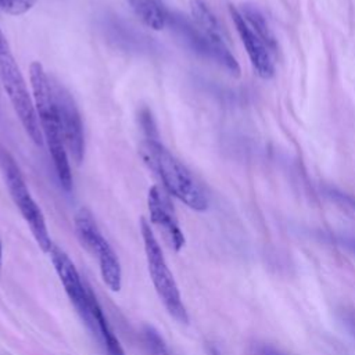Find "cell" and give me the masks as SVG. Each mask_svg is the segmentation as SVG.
Wrapping results in <instances>:
<instances>
[{"label": "cell", "mask_w": 355, "mask_h": 355, "mask_svg": "<svg viewBox=\"0 0 355 355\" xmlns=\"http://www.w3.org/2000/svg\"><path fill=\"white\" fill-rule=\"evenodd\" d=\"M147 207L151 223L161 230L162 236L175 251H180L186 243L184 234L179 227L168 196L158 186L150 187L147 193Z\"/></svg>", "instance_id": "30bf717a"}, {"label": "cell", "mask_w": 355, "mask_h": 355, "mask_svg": "<svg viewBox=\"0 0 355 355\" xmlns=\"http://www.w3.org/2000/svg\"><path fill=\"white\" fill-rule=\"evenodd\" d=\"M36 0H0V8L11 15H21L29 11Z\"/></svg>", "instance_id": "ac0fdd59"}, {"label": "cell", "mask_w": 355, "mask_h": 355, "mask_svg": "<svg viewBox=\"0 0 355 355\" xmlns=\"http://www.w3.org/2000/svg\"><path fill=\"white\" fill-rule=\"evenodd\" d=\"M49 254L71 302L73 304L85 323L94 329L96 324L90 312V288L83 286L73 262L69 259L64 250L53 245Z\"/></svg>", "instance_id": "ba28073f"}, {"label": "cell", "mask_w": 355, "mask_h": 355, "mask_svg": "<svg viewBox=\"0 0 355 355\" xmlns=\"http://www.w3.org/2000/svg\"><path fill=\"white\" fill-rule=\"evenodd\" d=\"M1 263H3V251H1V243H0V272H1Z\"/></svg>", "instance_id": "603a6c76"}, {"label": "cell", "mask_w": 355, "mask_h": 355, "mask_svg": "<svg viewBox=\"0 0 355 355\" xmlns=\"http://www.w3.org/2000/svg\"><path fill=\"white\" fill-rule=\"evenodd\" d=\"M29 78L32 87V98L42 129L43 140L49 147V153L51 155L57 178L61 186L68 191L72 189V173L68 153L60 129L58 115L53 97L51 80L39 61H33L31 64Z\"/></svg>", "instance_id": "6da1fadb"}, {"label": "cell", "mask_w": 355, "mask_h": 355, "mask_svg": "<svg viewBox=\"0 0 355 355\" xmlns=\"http://www.w3.org/2000/svg\"><path fill=\"white\" fill-rule=\"evenodd\" d=\"M139 121H140V126L144 132L146 139H159L157 128H155V122L151 116V112L147 108H143L139 112Z\"/></svg>", "instance_id": "d6986e66"}, {"label": "cell", "mask_w": 355, "mask_h": 355, "mask_svg": "<svg viewBox=\"0 0 355 355\" xmlns=\"http://www.w3.org/2000/svg\"><path fill=\"white\" fill-rule=\"evenodd\" d=\"M0 172L14 204L19 209L26 223L29 225V229L37 245L42 248V251L50 252L54 244L50 239L44 216L39 205L32 198L18 164L15 162L12 155L1 146H0Z\"/></svg>", "instance_id": "5b68a950"}, {"label": "cell", "mask_w": 355, "mask_h": 355, "mask_svg": "<svg viewBox=\"0 0 355 355\" xmlns=\"http://www.w3.org/2000/svg\"><path fill=\"white\" fill-rule=\"evenodd\" d=\"M50 80L67 153L73 162L79 165L85 155V135L80 112L71 93L60 82L53 79Z\"/></svg>", "instance_id": "52a82bcc"}, {"label": "cell", "mask_w": 355, "mask_h": 355, "mask_svg": "<svg viewBox=\"0 0 355 355\" xmlns=\"http://www.w3.org/2000/svg\"><path fill=\"white\" fill-rule=\"evenodd\" d=\"M140 230L144 243V252L148 265V272L155 287V291L166 308L168 313L173 316L180 323L189 322V315L186 306L182 301L179 287L172 272L168 268L161 245L150 226V223L141 218L140 219Z\"/></svg>", "instance_id": "277c9868"}, {"label": "cell", "mask_w": 355, "mask_h": 355, "mask_svg": "<svg viewBox=\"0 0 355 355\" xmlns=\"http://www.w3.org/2000/svg\"><path fill=\"white\" fill-rule=\"evenodd\" d=\"M245 355H288V354H286L284 351H282L273 344L255 341L247 348Z\"/></svg>", "instance_id": "ffe728a7"}, {"label": "cell", "mask_w": 355, "mask_h": 355, "mask_svg": "<svg viewBox=\"0 0 355 355\" xmlns=\"http://www.w3.org/2000/svg\"><path fill=\"white\" fill-rule=\"evenodd\" d=\"M229 12L257 75L262 79H270L275 75L273 54L261 40V37L251 29L237 7L230 6Z\"/></svg>", "instance_id": "9c48e42d"}, {"label": "cell", "mask_w": 355, "mask_h": 355, "mask_svg": "<svg viewBox=\"0 0 355 355\" xmlns=\"http://www.w3.org/2000/svg\"><path fill=\"white\" fill-rule=\"evenodd\" d=\"M190 6V14L191 19L196 24V26L204 33V36L222 53H232L227 47V43L225 40L223 31L212 12V10L208 7L205 0H189Z\"/></svg>", "instance_id": "8fae6325"}, {"label": "cell", "mask_w": 355, "mask_h": 355, "mask_svg": "<svg viewBox=\"0 0 355 355\" xmlns=\"http://www.w3.org/2000/svg\"><path fill=\"white\" fill-rule=\"evenodd\" d=\"M241 15L247 21V24L251 26V29L261 37V40L266 44V47L270 50V53L275 55L277 50V40L273 35L272 29L268 25V21L265 19L263 14L251 4H243L240 8Z\"/></svg>", "instance_id": "9a60e30c"}, {"label": "cell", "mask_w": 355, "mask_h": 355, "mask_svg": "<svg viewBox=\"0 0 355 355\" xmlns=\"http://www.w3.org/2000/svg\"><path fill=\"white\" fill-rule=\"evenodd\" d=\"M139 154L171 196L194 211H205L208 208V198L201 186L159 139H144L140 143Z\"/></svg>", "instance_id": "7a4b0ae2"}, {"label": "cell", "mask_w": 355, "mask_h": 355, "mask_svg": "<svg viewBox=\"0 0 355 355\" xmlns=\"http://www.w3.org/2000/svg\"><path fill=\"white\" fill-rule=\"evenodd\" d=\"M143 340L150 355H171L168 345L162 336L151 326H144Z\"/></svg>", "instance_id": "e0dca14e"}, {"label": "cell", "mask_w": 355, "mask_h": 355, "mask_svg": "<svg viewBox=\"0 0 355 355\" xmlns=\"http://www.w3.org/2000/svg\"><path fill=\"white\" fill-rule=\"evenodd\" d=\"M354 254H355V239H351V240H348L347 241V244H345Z\"/></svg>", "instance_id": "7402d4cb"}, {"label": "cell", "mask_w": 355, "mask_h": 355, "mask_svg": "<svg viewBox=\"0 0 355 355\" xmlns=\"http://www.w3.org/2000/svg\"><path fill=\"white\" fill-rule=\"evenodd\" d=\"M334 197H336L337 201L343 202L345 207L352 208L355 211V198L354 197H349V196L343 194V193H334Z\"/></svg>", "instance_id": "44dd1931"}, {"label": "cell", "mask_w": 355, "mask_h": 355, "mask_svg": "<svg viewBox=\"0 0 355 355\" xmlns=\"http://www.w3.org/2000/svg\"><path fill=\"white\" fill-rule=\"evenodd\" d=\"M90 312H92L96 329L100 331V334H101V337H103V340L105 343L108 354L110 355H125L119 340L116 338V336L114 334L111 326L108 324L107 318H105V315H104V312H103L100 304L97 302L96 295L93 294L92 290H90Z\"/></svg>", "instance_id": "2e32d148"}, {"label": "cell", "mask_w": 355, "mask_h": 355, "mask_svg": "<svg viewBox=\"0 0 355 355\" xmlns=\"http://www.w3.org/2000/svg\"><path fill=\"white\" fill-rule=\"evenodd\" d=\"M0 80L19 118L25 132L36 146L43 144V135L36 115L33 98L28 92L26 82L12 55L10 44L0 29Z\"/></svg>", "instance_id": "3957f363"}, {"label": "cell", "mask_w": 355, "mask_h": 355, "mask_svg": "<svg viewBox=\"0 0 355 355\" xmlns=\"http://www.w3.org/2000/svg\"><path fill=\"white\" fill-rule=\"evenodd\" d=\"M73 225H75V232H76L78 240L82 244V247L86 251H89L92 255H97L98 248L105 241V239L101 234L90 211L86 208H80L75 214Z\"/></svg>", "instance_id": "7c38bea8"}, {"label": "cell", "mask_w": 355, "mask_h": 355, "mask_svg": "<svg viewBox=\"0 0 355 355\" xmlns=\"http://www.w3.org/2000/svg\"><path fill=\"white\" fill-rule=\"evenodd\" d=\"M135 14L144 25L154 31H161L166 26L168 8L161 0H128Z\"/></svg>", "instance_id": "5bb4252c"}, {"label": "cell", "mask_w": 355, "mask_h": 355, "mask_svg": "<svg viewBox=\"0 0 355 355\" xmlns=\"http://www.w3.org/2000/svg\"><path fill=\"white\" fill-rule=\"evenodd\" d=\"M101 279L111 291H119L122 286V269L111 244L105 240L97 252Z\"/></svg>", "instance_id": "4fadbf2b"}, {"label": "cell", "mask_w": 355, "mask_h": 355, "mask_svg": "<svg viewBox=\"0 0 355 355\" xmlns=\"http://www.w3.org/2000/svg\"><path fill=\"white\" fill-rule=\"evenodd\" d=\"M166 25L171 26L172 32L186 44L191 51L196 54L208 58L233 75L240 73V65L236 57L232 53H222L219 51L205 36L204 33L196 26L191 17H186L179 11H166Z\"/></svg>", "instance_id": "8992f818"}]
</instances>
